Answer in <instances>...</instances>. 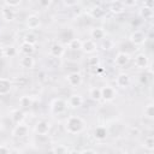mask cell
<instances>
[{
    "label": "cell",
    "instance_id": "6da1fadb",
    "mask_svg": "<svg viewBox=\"0 0 154 154\" xmlns=\"http://www.w3.org/2000/svg\"><path fill=\"white\" fill-rule=\"evenodd\" d=\"M65 130L67 134L70 135H77L81 134L84 130L85 126V122L83 118L78 117V116H70L66 120H65Z\"/></svg>",
    "mask_w": 154,
    "mask_h": 154
},
{
    "label": "cell",
    "instance_id": "7a4b0ae2",
    "mask_svg": "<svg viewBox=\"0 0 154 154\" xmlns=\"http://www.w3.org/2000/svg\"><path fill=\"white\" fill-rule=\"evenodd\" d=\"M66 109H67V102L61 97H57L51 102V111L55 114H61Z\"/></svg>",
    "mask_w": 154,
    "mask_h": 154
},
{
    "label": "cell",
    "instance_id": "3957f363",
    "mask_svg": "<svg viewBox=\"0 0 154 154\" xmlns=\"http://www.w3.org/2000/svg\"><path fill=\"white\" fill-rule=\"evenodd\" d=\"M51 128H52L51 122H48L46 119H42V120H38L35 124V132L38 136H47L51 131Z\"/></svg>",
    "mask_w": 154,
    "mask_h": 154
},
{
    "label": "cell",
    "instance_id": "277c9868",
    "mask_svg": "<svg viewBox=\"0 0 154 154\" xmlns=\"http://www.w3.org/2000/svg\"><path fill=\"white\" fill-rule=\"evenodd\" d=\"M129 40H130V42L132 45L141 46V45H143L147 41V34L144 31H142V30H135V31H132L130 34Z\"/></svg>",
    "mask_w": 154,
    "mask_h": 154
},
{
    "label": "cell",
    "instance_id": "5b68a950",
    "mask_svg": "<svg viewBox=\"0 0 154 154\" xmlns=\"http://www.w3.org/2000/svg\"><path fill=\"white\" fill-rule=\"evenodd\" d=\"M134 64L140 70H146L149 66V58L146 53H138L134 58Z\"/></svg>",
    "mask_w": 154,
    "mask_h": 154
},
{
    "label": "cell",
    "instance_id": "8992f818",
    "mask_svg": "<svg viewBox=\"0 0 154 154\" xmlns=\"http://www.w3.org/2000/svg\"><path fill=\"white\" fill-rule=\"evenodd\" d=\"M101 96L105 102H111L117 97V91L112 85H103L101 88Z\"/></svg>",
    "mask_w": 154,
    "mask_h": 154
},
{
    "label": "cell",
    "instance_id": "52a82bcc",
    "mask_svg": "<svg viewBox=\"0 0 154 154\" xmlns=\"http://www.w3.org/2000/svg\"><path fill=\"white\" fill-rule=\"evenodd\" d=\"M131 83V78H130V75L126 73V72H120L117 75L116 77V85L120 89H125L130 85Z\"/></svg>",
    "mask_w": 154,
    "mask_h": 154
},
{
    "label": "cell",
    "instance_id": "ba28073f",
    "mask_svg": "<svg viewBox=\"0 0 154 154\" xmlns=\"http://www.w3.org/2000/svg\"><path fill=\"white\" fill-rule=\"evenodd\" d=\"M66 81H67V84L70 87H79L83 82V76L81 72H70L67 76H66Z\"/></svg>",
    "mask_w": 154,
    "mask_h": 154
},
{
    "label": "cell",
    "instance_id": "9c48e42d",
    "mask_svg": "<svg viewBox=\"0 0 154 154\" xmlns=\"http://www.w3.org/2000/svg\"><path fill=\"white\" fill-rule=\"evenodd\" d=\"M25 26L29 30H36L41 26V19L37 14H29L25 19Z\"/></svg>",
    "mask_w": 154,
    "mask_h": 154
},
{
    "label": "cell",
    "instance_id": "30bf717a",
    "mask_svg": "<svg viewBox=\"0 0 154 154\" xmlns=\"http://www.w3.org/2000/svg\"><path fill=\"white\" fill-rule=\"evenodd\" d=\"M66 102H67V107H71V108H79V107L83 105L84 99H83V96H82L81 94L75 93V94H72V95L69 96V99H67Z\"/></svg>",
    "mask_w": 154,
    "mask_h": 154
},
{
    "label": "cell",
    "instance_id": "8fae6325",
    "mask_svg": "<svg viewBox=\"0 0 154 154\" xmlns=\"http://www.w3.org/2000/svg\"><path fill=\"white\" fill-rule=\"evenodd\" d=\"M97 49V43L95 41H93L91 38H88V40H84L82 41V47H81V51L85 54H93L95 53Z\"/></svg>",
    "mask_w": 154,
    "mask_h": 154
},
{
    "label": "cell",
    "instance_id": "7c38bea8",
    "mask_svg": "<svg viewBox=\"0 0 154 154\" xmlns=\"http://www.w3.org/2000/svg\"><path fill=\"white\" fill-rule=\"evenodd\" d=\"M131 60V55L126 52H118L114 57V64L117 66H125Z\"/></svg>",
    "mask_w": 154,
    "mask_h": 154
},
{
    "label": "cell",
    "instance_id": "4fadbf2b",
    "mask_svg": "<svg viewBox=\"0 0 154 154\" xmlns=\"http://www.w3.org/2000/svg\"><path fill=\"white\" fill-rule=\"evenodd\" d=\"M29 134V126L25 125V124H17L13 130H12V135L14 137H18V138H23V137H26Z\"/></svg>",
    "mask_w": 154,
    "mask_h": 154
},
{
    "label": "cell",
    "instance_id": "5bb4252c",
    "mask_svg": "<svg viewBox=\"0 0 154 154\" xmlns=\"http://www.w3.org/2000/svg\"><path fill=\"white\" fill-rule=\"evenodd\" d=\"M89 34H90L91 40L95 41V42L99 41V40H103L106 37V30L103 28H101V26H94V28H91L90 31H89Z\"/></svg>",
    "mask_w": 154,
    "mask_h": 154
},
{
    "label": "cell",
    "instance_id": "9a60e30c",
    "mask_svg": "<svg viewBox=\"0 0 154 154\" xmlns=\"http://www.w3.org/2000/svg\"><path fill=\"white\" fill-rule=\"evenodd\" d=\"M66 52V48L61 45V43H53L51 47H49V54L54 58H61Z\"/></svg>",
    "mask_w": 154,
    "mask_h": 154
},
{
    "label": "cell",
    "instance_id": "2e32d148",
    "mask_svg": "<svg viewBox=\"0 0 154 154\" xmlns=\"http://www.w3.org/2000/svg\"><path fill=\"white\" fill-rule=\"evenodd\" d=\"M12 90V82L8 78L5 77H0V95H7L10 94Z\"/></svg>",
    "mask_w": 154,
    "mask_h": 154
},
{
    "label": "cell",
    "instance_id": "e0dca14e",
    "mask_svg": "<svg viewBox=\"0 0 154 154\" xmlns=\"http://www.w3.org/2000/svg\"><path fill=\"white\" fill-rule=\"evenodd\" d=\"M1 18L5 22H13L16 19V11L12 10V8L2 6V8H1Z\"/></svg>",
    "mask_w": 154,
    "mask_h": 154
},
{
    "label": "cell",
    "instance_id": "ac0fdd59",
    "mask_svg": "<svg viewBox=\"0 0 154 154\" xmlns=\"http://www.w3.org/2000/svg\"><path fill=\"white\" fill-rule=\"evenodd\" d=\"M19 65L23 67V69H32L35 66V59L32 55H23L20 59H19Z\"/></svg>",
    "mask_w": 154,
    "mask_h": 154
},
{
    "label": "cell",
    "instance_id": "d6986e66",
    "mask_svg": "<svg viewBox=\"0 0 154 154\" xmlns=\"http://www.w3.org/2000/svg\"><path fill=\"white\" fill-rule=\"evenodd\" d=\"M109 11L113 14H120L125 11V5L124 1H112L109 4Z\"/></svg>",
    "mask_w": 154,
    "mask_h": 154
},
{
    "label": "cell",
    "instance_id": "ffe728a7",
    "mask_svg": "<svg viewBox=\"0 0 154 154\" xmlns=\"http://www.w3.org/2000/svg\"><path fill=\"white\" fill-rule=\"evenodd\" d=\"M24 118H25V113H24L22 109H19V108L13 109V111L11 112V119H12V122H13L16 125H17V124H22L23 120H24Z\"/></svg>",
    "mask_w": 154,
    "mask_h": 154
},
{
    "label": "cell",
    "instance_id": "44dd1931",
    "mask_svg": "<svg viewBox=\"0 0 154 154\" xmlns=\"http://www.w3.org/2000/svg\"><path fill=\"white\" fill-rule=\"evenodd\" d=\"M108 136V131L106 129V126H96L94 129V137L97 140V141H103L106 140Z\"/></svg>",
    "mask_w": 154,
    "mask_h": 154
},
{
    "label": "cell",
    "instance_id": "7402d4cb",
    "mask_svg": "<svg viewBox=\"0 0 154 154\" xmlns=\"http://www.w3.org/2000/svg\"><path fill=\"white\" fill-rule=\"evenodd\" d=\"M19 51L23 55H32V53L35 52V46L29 45L26 42H22L19 46Z\"/></svg>",
    "mask_w": 154,
    "mask_h": 154
},
{
    "label": "cell",
    "instance_id": "603a6c76",
    "mask_svg": "<svg viewBox=\"0 0 154 154\" xmlns=\"http://www.w3.org/2000/svg\"><path fill=\"white\" fill-rule=\"evenodd\" d=\"M89 96H90L91 100H94V101H96V102L101 101V100H102V96H101V88H99V87H91V88L89 89Z\"/></svg>",
    "mask_w": 154,
    "mask_h": 154
},
{
    "label": "cell",
    "instance_id": "cb8c5ba5",
    "mask_svg": "<svg viewBox=\"0 0 154 154\" xmlns=\"http://www.w3.org/2000/svg\"><path fill=\"white\" fill-rule=\"evenodd\" d=\"M138 14H140V17H141L142 19H144V20H148V19L153 18V16H154V12H153V10H152V8H148V7H144V6H142V7L138 10Z\"/></svg>",
    "mask_w": 154,
    "mask_h": 154
},
{
    "label": "cell",
    "instance_id": "d4e9b609",
    "mask_svg": "<svg viewBox=\"0 0 154 154\" xmlns=\"http://www.w3.org/2000/svg\"><path fill=\"white\" fill-rule=\"evenodd\" d=\"M23 42H26V43H29V45L35 46L36 42H37V36H36L32 31H28V32L23 36Z\"/></svg>",
    "mask_w": 154,
    "mask_h": 154
},
{
    "label": "cell",
    "instance_id": "484cf974",
    "mask_svg": "<svg viewBox=\"0 0 154 154\" xmlns=\"http://www.w3.org/2000/svg\"><path fill=\"white\" fill-rule=\"evenodd\" d=\"M67 47L71 51H81V47H82V40L79 38H71L67 43Z\"/></svg>",
    "mask_w": 154,
    "mask_h": 154
},
{
    "label": "cell",
    "instance_id": "4316f807",
    "mask_svg": "<svg viewBox=\"0 0 154 154\" xmlns=\"http://www.w3.org/2000/svg\"><path fill=\"white\" fill-rule=\"evenodd\" d=\"M32 105V99L29 95H23L19 97V106L22 108H29Z\"/></svg>",
    "mask_w": 154,
    "mask_h": 154
},
{
    "label": "cell",
    "instance_id": "83f0119b",
    "mask_svg": "<svg viewBox=\"0 0 154 154\" xmlns=\"http://www.w3.org/2000/svg\"><path fill=\"white\" fill-rule=\"evenodd\" d=\"M143 116L148 119H153L154 118V105L153 102H149L144 106V109H143Z\"/></svg>",
    "mask_w": 154,
    "mask_h": 154
},
{
    "label": "cell",
    "instance_id": "f1b7e54d",
    "mask_svg": "<svg viewBox=\"0 0 154 154\" xmlns=\"http://www.w3.org/2000/svg\"><path fill=\"white\" fill-rule=\"evenodd\" d=\"M143 148L148 152H153L154 150V137L153 136H147L143 140Z\"/></svg>",
    "mask_w": 154,
    "mask_h": 154
},
{
    "label": "cell",
    "instance_id": "f546056e",
    "mask_svg": "<svg viewBox=\"0 0 154 154\" xmlns=\"http://www.w3.org/2000/svg\"><path fill=\"white\" fill-rule=\"evenodd\" d=\"M4 52H5V57L6 58H12V57H14L17 54V48L11 45V46L5 47L4 48Z\"/></svg>",
    "mask_w": 154,
    "mask_h": 154
},
{
    "label": "cell",
    "instance_id": "4dcf8cb0",
    "mask_svg": "<svg viewBox=\"0 0 154 154\" xmlns=\"http://www.w3.org/2000/svg\"><path fill=\"white\" fill-rule=\"evenodd\" d=\"M53 154H69L67 147L64 144H58L53 148Z\"/></svg>",
    "mask_w": 154,
    "mask_h": 154
},
{
    "label": "cell",
    "instance_id": "1f68e13d",
    "mask_svg": "<svg viewBox=\"0 0 154 154\" xmlns=\"http://www.w3.org/2000/svg\"><path fill=\"white\" fill-rule=\"evenodd\" d=\"M99 64H100V58L97 55H93L88 58V65L90 67H99Z\"/></svg>",
    "mask_w": 154,
    "mask_h": 154
},
{
    "label": "cell",
    "instance_id": "d6a6232c",
    "mask_svg": "<svg viewBox=\"0 0 154 154\" xmlns=\"http://www.w3.org/2000/svg\"><path fill=\"white\" fill-rule=\"evenodd\" d=\"M20 4H22V1H20V0H17V1H4V2H2V6L14 10L16 7H19V6H20Z\"/></svg>",
    "mask_w": 154,
    "mask_h": 154
},
{
    "label": "cell",
    "instance_id": "836d02e7",
    "mask_svg": "<svg viewBox=\"0 0 154 154\" xmlns=\"http://www.w3.org/2000/svg\"><path fill=\"white\" fill-rule=\"evenodd\" d=\"M113 45H114V43H113V41H112L111 38H103L101 47H102L103 51H108V49L113 48Z\"/></svg>",
    "mask_w": 154,
    "mask_h": 154
},
{
    "label": "cell",
    "instance_id": "e575fe53",
    "mask_svg": "<svg viewBox=\"0 0 154 154\" xmlns=\"http://www.w3.org/2000/svg\"><path fill=\"white\" fill-rule=\"evenodd\" d=\"M0 154H10V149L7 146L0 144Z\"/></svg>",
    "mask_w": 154,
    "mask_h": 154
},
{
    "label": "cell",
    "instance_id": "d590c367",
    "mask_svg": "<svg viewBox=\"0 0 154 154\" xmlns=\"http://www.w3.org/2000/svg\"><path fill=\"white\" fill-rule=\"evenodd\" d=\"M143 6L153 10V7H154V1H146V2H143Z\"/></svg>",
    "mask_w": 154,
    "mask_h": 154
},
{
    "label": "cell",
    "instance_id": "8d00e7d4",
    "mask_svg": "<svg viewBox=\"0 0 154 154\" xmlns=\"http://www.w3.org/2000/svg\"><path fill=\"white\" fill-rule=\"evenodd\" d=\"M38 5H40V6H46V7H48V6L52 5V1H51V0H48V1H40Z\"/></svg>",
    "mask_w": 154,
    "mask_h": 154
},
{
    "label": "cell",
    "instance_id": "74e56055",
    "mask_svg": "<svg viewBox=\"0 0 154 154\" xmlns=\"http://www.w3.org/2000/svg\"><path fill=\"white\" fill-rule=\"evenodd\" d=\"M81 154H96V152L94 149H84L81 152Z\"/></svg>",
    "mask_w": 154,
    "mask_h": 154
},
{
    "label": "cell",
    "instance_id": "f35d334b",
    "mask_svg": "<svg viewBox=\"0 0 154 154\" xmlns=\"http://www.w3.org/2000/svg\"><path fill=\"white\" fill-rule=\"evenodd\" d=\"M63 4H64L65 6H75V5H77L78 2H77V1H64Z\"/></svg>",
    "mask_w": 154,
    "mask_h": 154
},
{
    "label": "cell",
    "instance_id": "ab89813d",
    "mask_svg": "<svg viewBox=\"0 0 154 154\" xmlns=\"http://www.w3.org/2000/svg\"><path fill=\"white\" fill-rule=\"evenodd\" d=\"M5 57V52H4V47L0 46V59H2Z\"/></svg>",
    "mask_w": 154,
    "mask_h": 154
},
{
    "label": "cell",
    "instance_id": "60d3db41",
    "mask_svg": "<svg viewBox=\"0 0 154 154\" xmlns=\"http://www.w3.org/2000/svg\"><path fill=\"white\" fill-rule=\"evenodd\" d=\"M69 154H81V152H78V150H71V152H69Z\"/></svg>",
    "mask_w": 154,
    "mask_h": 154
},
{
    "label": "cell",
    "instance_id": "b9f144b4",
    "mask_svg": "<svg viewBox=\"0 0 154 154\" xmlns=\"http://www.w3.org/2000/svg\"><path fill=\"white\" fill-rule=\"evenodd\" d=\"M124 154H132V153H124Z\"/></svg>",
    "mask_w": 154,
    "mask_h": 154
},
{
    "label": "cell",
    "instance_id": "7bdbcfd3",
    "mask_svg": "<svg viewBox=\"0 0 154 154\" xmlns=\"http://www.w3.org/2000/svg\"><path fill=\"white\" fill-rule=\"evenodd\" d=\"M0 129H1V124H0Z\"/></svg>",
    "mask_w": 154,
    "mask_h": 154
},
{
    "label": "cell",
    "instance_id": "ee69618b",
    "mask_svg": "<svg viewBox=\"0 0 154 154\" xmlns=\"http://www.w3.org/2000/svg\"><path fill=\"white\" fill-rule=\"evenodd\" d=\"M0 106H1V101H0Z\"/></svg>",
    "mask_w": 154,
    "mask_h": 154
}]
</instances>
